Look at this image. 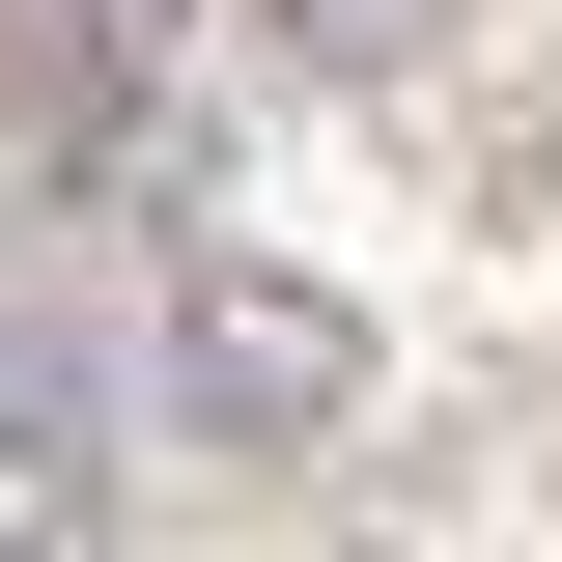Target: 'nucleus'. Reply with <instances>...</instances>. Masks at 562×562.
<instances>
[{"label":"nucleus","instance_id":"f257e3e1","mask_svg":"<svg viewBox=\"0 0 562 562\" xmlns=\"http://www.w3.org/2000/svg\"><path fill=\"white\" fill-rule=\"evenodd\" d=\"M169 422L198 450H338L366 422V310L281 254H169Z\"/></svg>","mask_w":562,"mask_h":562},{"label":"nucleus","instance_id":"7ed1b4c3","mask_svg":"<svg viewBox=\"0 0 562 562\" xmlns=\"http://www.w3.org/2000/svg\"><path fill=\"white\" fill-rule=\"evenodd\" d=\"M254 29H281L310 85H394V57H450V0H254Z\"/></svg>","mask_w":562,"mask_h":562},{"label":"nucleus","instance_id":"f03ea898","mask_svg":"<svg viewBox=\"0 0 562 562\" xmlns=\"http://www.w3.org/2000/svg\"><path fill=\"white\" fill-rule=\"evenodd\" d=\"M0 562H85V422L0 394Z\"/></svg>","mask_w":562,"mask_h":562}]
</instances>
